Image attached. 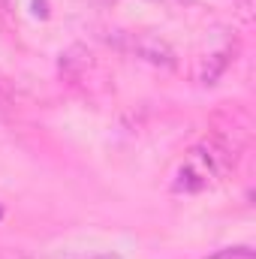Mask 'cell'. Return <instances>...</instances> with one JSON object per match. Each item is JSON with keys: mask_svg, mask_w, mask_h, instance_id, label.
<instances>
[{"mask_svg": "<svg viewBox=\"0 0 256 259\" xmlns=\"http://www.w3.org/2000/svg\"><path fill=\"white\" fill-rule=\"evenodd\" d=\"M229 58H232V52H214V55H208L205 58V64H202V84H217L220 81V75H223V69L229 66Z\"/></svg>", "mask_w": 256, "mask_h": 259, "instance_id": "277c9868", "label": "cell"}, {"mask_svg": "<svg viewBox=\"0 0 256 259\" xmlns=\"http://www.w3.org/2000/svg\"><path fill=\"white\" fill-rule=\"evenodd\" d=\"M58 66H61V72H64L69 81H78L88 72V66H91V55H88L84 46H69L64 55H61Z\"/></svg>", "mask_w": 256, "mask_h": 259, "instance_id": "3957f363", "label": "cell"}, {"mask_svg": "<svg viewBox=\"0 0 256 259\" xmlns=\"http://www.w3.org/2000/svg\"><path fill=\"white\" fill-rule=\"evenodd\" d=\"M109 42H112L115 49H121V52H127V55H133V58H139V61H145V64H151V66H160V69H175V66H178L175 49H172L166 39L154 36V33L112 30Z\"/></svg>", "mask_w": 256, "mask_h": 259, "instance_id": "6da1fadb", "label": "cell"}, {"mask_svg": "<svg viewBox=\"0 0 256 259\" xmlns=\"http://www.w3.org/2000/svg\"><path fill=\"white\" fill-rule=\"evenodd\" d=\"M205 259H256V253H253V247L241 244V247H223L220 253H214V256H205Z\"/></svg>", "mask_w": 256, "mask_h": 259, "instance_id": "8992f818", "label": "cell"}, {"mask_svg": "<svg viewBox=\"0 0 256 259\" xmlns=\"http://www.w3.org/2000/svg\"><path fill=\"white\" fill-rule=\"evenodd\" d=\"M69 259H121L118 253H94V256H69Z\"/></svg>", "mask_w": 256, "mask_h": 259, "instance_id": "52a82bcc", "label": "cell"}, {"mask_svg": "<svg viewBox=\"0 0 256 259\" xmlns=\"http://www.w3.org/2000/svg\"><path fill=\"white\" fill-rule=\"evenodd\" d=\"M190 163L205 175V178H220V175H226V172L235 166V154H232V148H229L223 139L208 136V139H202V142L193 148Z\"/></svg>", "mask_w": 256, "mask_h": 259, "instance_id": "7a4b0ae2", "label": "cell"}, {"mask_svg": "<svg viewBox=\"0 0 256 259\" xmlns=\"http://www.w3.org/2000/svg\"><path fill=\"white\" fill-rule=\"evenodd\" d=\"M208 184V178L193 166V163H187V166H181L178 169V178H175V190H184V193H196V190H202Z\"/></svg>", "mask_w": 256, "mask_h": 259, "instance_id": "5b68a950", "label": "cell"}, {"mask_svg": "<svg viewBox=\"0 0 256 259\" xmlns=\"http://www.w3.org/2000/svg\"><path fill=\"white\" fill-rule=\"evenodd\" d=\"M0 259H27V256L18 253V250H0Z\"/></svg>", "mask_w": 256, "mask_h": 259, "instance_id": "ba28073f", "label": "cell"}]
</instances>
